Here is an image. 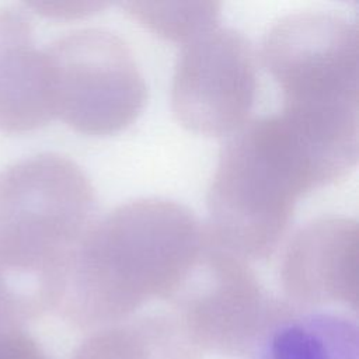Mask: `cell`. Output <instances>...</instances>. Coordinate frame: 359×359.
Here are the masks:
<instances>
[{
	"label": "cell",
	"instance_id": "6",
	"mask_svg": "<svg viewBox=\"0 0 359 359\" xmlns=\"http://www.w3.org/2000/svg\"><path fill=\"white\" fill-rule=\"evenodd\" d=\"M248 39L216 24L181 45L172 84L171 108L187 129L231 135L248 122L257 69Z\"/></svg>",
	"mask_w": 359,
	"mask_h": 359
},
{
	"label": "cell",
	"instance_id": "5",
	"mask_svg": "<svg viewBox=\"0 0 359 359\" xmlns=\"http://www.w3.org/2000/svg\"><path fill=\"white\" fill-rule=\"evenodd\" d=\"M43 50L53 118L90 136L118 133L137 119L147 88L121 36L84 28L59 36Z\"/></svg>",
	"mask_w": 359,
	"mask_h": 359
},
{
	"label": "cell",
	"instance_id": "3",
	"mask_svg": "<svg viewBox=\"0 0 359 359\" xmlns=\"http://www.w3.org/2000/svg\"><path fill=\"white\" fill-rule=\"evenodd\" d=\"M262 62L282 91L286 115L359 123L358 24L331 11H300L266 34Z\"/></svg>",
	"mask_w": 359,
	"mask_h": 359
},
{
	"label": "cell",
	"instance_id": "1",
	"mask_svg": "<svg viewBox=\"0 0 359 359\" xmlns=\"http://www.w3.org/2000/svg\"><path fill=\"white\" fill-rule=\"evenodd\" d=\"M337 182L279 114L248 121L223 146L208 191V236L248 259L273 254L297 201Z\"/></svg>",
	"mask_w": 359,
	"mask_h": 359
},
{
	"label": "cell",
	"instance_id": "9",
	"mask_svg": "<svg viewBox=\"0 0 359 359\" xmlns=\"http://www.w3.org/2000/svg\"><path fill=\"white\" fill-rule=\"evenodd\" d=\"M252 359H359L358 323L323 310L286 318L265 335Z\"/></svg>",
	"mask_w": 359,
	"mask_h": 359
},
{
	"label": "cell",
	"instance_id": "11",
	"mask_svg": "<svg viewBox=\"0 0 359 359\" xmlns=\"http://www.w3.org/2000/svg\"><path fill=\"white\" fill-rule=\"evenodd\" d=\"M0 359H43L21 325L0 320Z\"/></svg>",
	"mask_w": 359,
	"mask_h": 359
},
{
	"label": "cell",
	"instance_id": "4",
	"mask_svg": "<svg viewBox=\"0 0 359 359\" xmlns=\"http://www.w3.org/2000/svg\"><path fill=\"white\" fill-rule=\"evenodd\" d=\"M93 209L91 182L69 157L36 154L0 171V241L62 279Z\"/></svg>",
	"mask_w": 359,
	"mask_h": 359
},
{
	"label": "cell",
	"instance_id": "8",
	"mask_svg": "<svg viewBox=\"0 0 359 359\" xmlns=\"http://www.w3.org/2000/svg\"><path fill=\"white\" fill-rule=\"evenodd\" d=\"M53 119L48 65L29 17L0 8V130L24 133Z\"/></svg>",
	"mask_w": 359,
	"mask_h": 359
},
{
	"label": "cell",
	"instance_id": "2",
	"mask_svg": "<svg viewBox=\"0 0 359 359\" xmlns=\"http://www.w3.org/2000/svg\"><path fill=\"white\" fill-rule=\"evenodd\" d=\"M205 238V227L178 202L147 198L118 205L79 240L59 300L121 306L174 286L192 269Z\"/></svg>",
	"mask_w": 359,
	"mask_h": 359
},
{
	"label": "cell",
	"instance_id": "7",
	"mask_svg": "<svg viewBox=\"0 0 359 359\" xmlns=\"http://www.w3.org/2000/svg\"><path fill=\"white\" fill-rule=\"evenodd\" d=\"M359 229L352 217L320 216L290 238L282 258V279L297 294H355Z\"/></svg>",
	"mask_w": 359,
	"mask_h": 359
},
{
	"label": "cell",
	"instance_id": "10",
	"mask_svg": "<svg viewBox=\"0 0 359 359\" xmlns=\"http://www.w3.org/2000/svg\"><path fill=\"white\" fill-rule=\"evenodd\" d=\"M122 8L154 34L185 43L219 24L217 1H125Z\"/></svg>",
	"mask_w": 359,
	"mask_h": 359
},
{
	"label": "cell",
	"instance_id": "12",
	"mask_svg": "<svg viewBox=\"0 0 359 359\" xmlns=\"http://www.w3.org/2000/svg\"><path fill=\"white\" fill-rule=\"evenodd\" d=\"M108 4L102 1H29L27 7L46 18L76 20L100 13Z\"/></svg>",
	"mask_w": 359,
	"mask_h": 359
}]
</instances>
